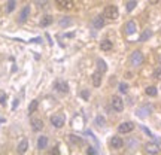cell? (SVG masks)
Listing matches in <instances>:
<instances>
[{
	"label": "cell",
	"instance_id": "1",
	"mask_svg": "<svg viewBox=\"0 0 161 155\" xmlns=\"http://www.w3.org/2000/svg\"><path fill=\"white\" fill-rule=\"evenodd\" d=\"M130 63H131L133 67H140L143 63V54L140 51H134L130 57Z\"/></svg>",
	"mask_w": 161,
	"mask_h": 155
},
{
	"label": "cell",
	"instance_id": "2",
	"mask_svg": "<svg viewBox=\"0 0 161 155\" xmlns=\"http://www.w3.org/2000/svg\"><path fill=\"white\" fill-rule=\"evenodd\" d=\"M118 15H119L118 8H116V6H114V5L106 6V9H104V12H103V17L104 18H109V19H116V18H118Z\"/></svg>",
	"mask_w": 161,
	"mask_h": 155
},
{
	"label": "cell",
	"instance_id": "3",
	"mask_svg": "<svg viewBox=\"0 0 161 155\" xmlns=\"http://www.w3.org/2000/svg\"><path fill=\"white\" fill-rule=\"evenodd\" d=\"M51 124L55 128H61V127L64 125V122H66V118H64L63 113H55V115H52L51 116Z\"/></svg>",
	"mask_w": 161,
	"mask_h": 155
},
{
	"label": "cell",
	"instance_id": "4",
	"mask_svg": "<svg viewBox=\"0 0 161 155\" xmlns=\"http://www.w3.org/2000/svg\"><path fill=\"white\" fill-rule=\"evenodd\" d=\"M110 104H112V109L115 110V112H122V109H124V102H122V98L118 97V96H114V97H112Z\"/></svg>",
	"mask_w": 161,
	"mask_h": 155
},
{
	"label": "cell",
	"instance_id": "5",
	"mask_svg": "<svg viewBox=\"0 0 161 155\" xmlns=\"http://www.w3.org/2000/svg\"><path fill=\"white\" fill-rule=\"evenodd\" d=\"M109 145L112 149H121V148L124 146V140H122L119 136H114V137H110Z\"/></svg>",
	"mask_w": 161,
	"mask_h": 155
},
{
	"label": "cell",
	"instance_id": "6",
	"mask_svg": "<svg viewBox=\"0 0 161 155\" xmlns=\"http://www.w3.org/2000/svg\"><path fill=\"white\" fill-rule=\"evenodd\" d=\"M134 130V124L133 122H122L119 127H118V131L121 134H127V133H131Z\"/></svg>",
	"mask_w": 161,
	"mask_h": 155
},
{
	"label": "cell",
	"instance_id": "7",
	"mask_svg": "<svg viewBox=\"0 0 161 155\" xmlns=\"http://www.w3.org/2000/svg\"><path fill=\"white\" fill-rule=\"evenodd\" d=\"M30 15V6H24L21 12H19V17H18V23H25L27 18Z\"/></svg>",
	"mask_w": 161,
	"mask_h": 155
},
{
	"label": "cell",
	"instance_id": "8",
	"mask_svg": "<svg viewBox=\"0 0 161 155\" xmlns=\"http://www.w3.org/2000/svg\"><path fill=\"white\" fill-rule=\"evenodd\" d=\"M55 90L60 92H63V94H66V92H69V84L64 82V80H57V82H55Z\"/></svg>",
	"mask_w": 161,
	"mask_h": 155
},
{
	"label": "cell",
	"instance_id": "9",
	"mask_svg": "<svg viewBox=\"0 0 161 155\" xmlns=\"http://www.w3.org/2000/svg\"><path fill=\"white\" fill-rule=\"evenodd\" d=\"M145 152L146 154H158L160 152V146L157 143H146L145 145Z\"/></svg>",
	"mask_w": 161,
	"mask_h": 155
},
{
	"label": "cell",
	"instance_id": "10",
	"mask_svg": "<svg viewBox=\"0 0 161 155\" xmlns=\"http://www.w3.org/2000/svg\"><path fill=\"white\" fill-rule=\"evenodd\" d=\"M92 27L94 29H103L104 27V17L102 15H97L96 18H92Z\"/></svg>",
	"mask_w": 161,
	"mask_h": 155
},
{
	"label": "cell",
	"instance_id": "11",
	"mask_svg": "<svg viewBox=\"0 0 161 155\" xmlns=\"http://www.w3.org/2000/svg\"><path fill=\"white\" fill-rule=\"evenodd\" d=\"M43 128V121L39 119V118H33L31 119V130L33 131H40Z\"/></svg>",
	"mask_w": 161,
	"mask_h": 155
},
{
	"label": "cell",
	"instance_id": "12",
	"mask_svg": "<svg viewBox=\"0 0 161 155\" xmlns=\"http://www.w3.org/2000/svg\"><path fill=\"white\" fill-rule=\"evenodd\" d=\"M55 3L61 9H72L73 8V0H55Z\"/></svg>",
	"mask_w": 161,
	"mask_h": 155
},
{
	"label": "cell",
	"instance_id": "13",
	"mask_svg": "<svg viewBox=\"0 0 161 155\" xmlns=\"http://www.w3.org/2000/svg\"><path fill=\"white\" fill-rule=\"evenodd\" d=\"M136 30H137V25H136V23H134L133 19L125 24V33L127 35H134V33H136Z\"/></svg>",
	"mask_w": 161,
	"mask_h": 155
},
{
	"label": "cell",
	"instance_id": "14",
	"mask_svg": "<svg viewBox=\"0 0 161 155\" xmlns=\"http://www.w3.org/2000/svg\"><path fill=\"white\" fill-rule=\"evenodd\" d=\"M102 72H96V73H92V76H91V80H92V85L94 86H100L102 85Z\"/></svg>",
	"mask_w": 161,
	"mask_h": 155
},
{
	"label": "cell",
	"instance_id": "15",
	"mask_svg": "<svg viewBox=\"0 0 161 155\" xmlns=\"http://www.w3.org/2000/svg\"><path fill=\"white\" fill-rule=\"evenodd\" d=\"M137 116L139 118H145V116H148L151 113V108L149 106H142V108H139L137 109Z\"/></svg>",
	"mask_w": 161,
	"mask_h": 155
},
{
	"label": "cell",
	"instance_id": "16",
	"mask_svg": "<svg viewBox=\"0 0 161 155\" xmlns=\"http://www.w3.org/2000/svg\"><path fill=\"white\" fill-rule=\"evenodd\" d=\"M112 48H114V45H112V42H110V40L104 39V40L100 42V49H102V51H110Z\"/></svg>",
	"mask_w": 161,
	"mask_h": 155
},
{
	"label": "cell",
	"instance_id": "17",
	"mask_svg": "<svg viewBox=\"0 0 161 155\" xmlns=\"http://www.w3.org/2000/svg\"><path fill=\"white\" fill-rule=\"evenodd\" d=\"M27 148H29V142H27V139H23V140L18 143L17 151L19 152V154H24V152L27 151Z\"/></svg>",
	"mask_w": 161,
	"mask_h": 155
},
{
	"label": "cell",
	"instance_id": "18",
	"mask_svg": "<svg viewBox=\"0 0 161 155\" xmlns=\"http://www.w3.org/2000/svg\"><path fill=\"white\" fill-rule=\"evenodd\" d=\"M46 145H48V137H46V136H40V137L37 139V148H39V149H45Z\"/></svg>",
	"mask_w": 161,
	"mask_h": 155
},
{
	"label": "cell",
	"instance_id": "19",
	"mask_svg": "<svg viewBox=\"0 0 161 155\" xmlns=\"http://www.w3.org/2000/svg\"><path fill=\"white\" fill-rule=\"evenodd\" d=\"M51 24H52V17L51 15L42 17V19H40V25H42V27H48V25H51Z\"/></svg>",
	"mask_w": 161,
	"mask_h": 155
},
{
	"label": "cell",
	"instance_id": "20",
	"mask_svg": "<svg viewBox=\"0 0 161 155\" xmlns=\"http://www.w3.org/2000/svg\"><path fill=\"white\" fill-rule=\"evenodd\" d=\"M97 69H98V72H102V73H104V72L108 70V64L104 63V60H102V58L97 60Z\"/></svg>",
	"mask_w": 161,
	"mask_h": 155
},
{
	"label": "cell",
	"instance_id": "21",
	"mask_svg": "<svg viewBox=\"0 0 161 155\" xmlns=\"http://www.w3.org/2000/svg\"><path fill=\"white\" fill-rule=\"evenodd\" d=\"M67 137H69L70 143H73V145H82V143H84V140H82V139H79L78 136H75V134H69Z\"/></svg>",
	"mask_w": 161,
	"mask_h": 155
},
{
	"label": "cell",
	"instance_id": "22",
	"mask_svg": "<svg viewBox=\"0 0 161 155\" xmlns=\"http://www.w3.org/2000/svg\"><path fill=\"white\" fill-rule=\"evenodd\" d=\"M15 6H17V2H15V0H8V3H6V12L11 14V12L15 9Z\"/></svg>",
	"mask_w": 161,
	"mask_h": 155
},
{
	"label": "cell",
	"instance_id": "23",
	"mask_svg": "<svg viewBox=\"0 0 161 155\" xmlns=\"http://www.w3.org/2000/svg\"><path fill=\"white\" fill-rule=\"evenodd\" d=\"M152 36V31L151 30H145L143 33L140 35V39H139V42H145V40H148Z\"/></svg>",
	"mask_w": 161,
	"mask_h": 155
},
{
	"label": "cell",
	"instance_id": "24",
	"mask_svg": "<svg viewBox=\"0 0 161 155\" xmlns=\"http://www.w3.org/2000/svg\"><path fill=\"white\" fill-rule=\"evenodd\" d=\"M145 92L149 96V97H155L157 94H158V91H157V88L155 86H148L146 90H145Z\"/></svg>",
	"mask_w": 161,
	"mask_h": 155
},
{
	"label": "cell",
	"instance_id": "25",
	"mask_svg": "<svg viewBox=\"0 0 161 155\" xmlns=\"http://www.w3.org/2000/svg\"><path fill=\"white\" fill-rule=\"evenodd\" d=\"M70 24H72V19L67 18V17H63L61 19H60V25H61V27H67V25H70Z\"/></svg>",
	"mask_w": 161,
	"mask_h": 155
},
{
	"label": "cell",
	"instance_id": "26",
	"mask_svg": "<svg viewBox=\"0 0 161 155\" xmlns=\"http://www.w3.org/2000/svg\"><path fill=\"white\" fill-rule=\"evenodd\" d=\"M136 6H137V2H136V0H130V2H128V3H127V12H131L133 9H134V8H136Z\"/></svg>",
	"mask_w": 161,
	"mask_h": 155
},
{
	"label": "cell",
	"instance_id": "27",
	"mask_svg": "<svg viewBox=\"0 0 161 155\" xmlns=\"http://www.w3.org/2000/svg\"><path fill=\"white\" fill-rule=\"evenodd\" d=\"M37 100H33L31 103L29 104V113H33V112H36V109H37Z\"/></svg>",
	"mask_w": 161,
	"mask_h": 155
},
{
	"label": "cell",
	"instance_id": "28",
	"mask_svg": "<svg viewBox=\"0 0 161 155\" xmlns=\"http://www.w3.org/2000/svg\"><path fill=\"white\" fill-rule=\"evenodd\" d=\"M96 124H97L98 127H104V125H106V121H104V116L98 115L97 118H96Z\"/></svg>",
	"mask_w": 161,
	"mask_h": 155
},
{
	"label": "cell",
	"instance_id": "29",
	"mask_svg": "<svg viewBox=\"0 0 161 155\" xmlns=\"http://www.w3.org/2000/svg\"><path fill=\"white\" fill-rule=\"evenodd\" d=\"M36 6L39 8V9H43L48 6V0H36Z\"/></svg>",
	"mask_w": 161,
	"mask_h": 155
},
{
	"label": "cell",
	"instance_id": "30",
	"mask_svg": "<svg viewBox=\"0 0 161 155\" xmlns=\"http://www.w3.org/2000/svg\"><path fill=\"white\" fill-rule=\"evenodd\" d=\"M118 88H119V91L122 92V94H127V92H128V85H127L125 82H121Z\"/></svg>",
	"mask_w": 161,
	"mask_h": 155
},
{
	"label": "cell",
	"instance_id": "31",
	"mask_svg": "<svg viewBox=\"0 0 161 155\" xmlns=\"http://www.w3.org/2000/svg\"><path fill=\"white\" fill-rule=\"evenodd\" d=\"M152 78H154V79L161 80V69H155V70H154V73H152Z\"/></svg>",
	"mask_w": 161,
	"mask_h": 155
},
{
	"label": "cell",
	"instance_id": "32",
	"mask_svg": "<svg viewBox=\"0 0 161 155\" xmlns=\"http://www.w3.org/2000/svg\"><path fill=\"white\" fill-rule=\"evenodd\" d=\"M86 154L88 155H96L97 154V151L94 149V148H88V149H86Z\"/></svg>",
	"mask_w": 161,
	"mask_h": 155
},
{
	"label": "cell",
	"instance_id": "33",
	"mask_svg": "<svg viewBox=\"0 0 161 155\" xmlns=\"http://www.w3.org/2000/svg\"><path fill=\"white\" fill-rule=\"evenodd\" d=\"M49 154H51V155H58V154H60V151H58V148L55 146V148H52V149L49 151Z\"/></svg>",
	"mask_w": 161,
	"mask_h": 155
},
{
	"label": "cell",
	"instance_id": "34",
	"mask_svg": "<svg viewBox=\"0 0 161 155\" xmlns=\"http://www.w3.org/2000/svg\"><path fill=\"white\" fill-rule=\"evenodd\" d=\"M82 97L85 98V100H88V97H90V94H88V91H82Z\"/></svg>",
	"mask_w": 161,
	"mask_h": 155
},
{
	"label": "cell",
	"instance_id": "35",
	"mask_svg": "<svg viewBox=\"0 0 161 155\" xmlns=\"http://www.w3.org/2000/svg\"><path fill=\"white\" fill-rule=\"evenodd\" d=\"M0 103L5 104V96H0Z\"/></svg>",
	"mask_w": 161,
	"mask_h": 155
},
{
	"label": "cell",
	"instance_id": "36",
	"mask_svg": "<svg viewBox=\"0 0 161 155\" xmlns=\"http://www.w3.org/2000/svg\"><path fill=\"white\" fill-rule=\"evenodd\" d=\"M158 2H160V0H149V3H151V5H157Z\"/></svg>",
	"mask_w": 161,
	"mask_h": 155
},
{
	"label": "cell",
	"instance_id": "37",
	"mask_svg": "<svg viewBox=\"0 0 161 155\" xmlns=\"http://www.w3.org/2000/svg\"><path fill=\"white\" fill-rule=\"evenodd\" d=\"M158 61H160V64H161V55H160V58H158Z\"/></svg>",
	"mask_w": 161,
	"mask_h": 155
}]
</instances>
